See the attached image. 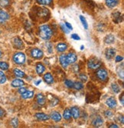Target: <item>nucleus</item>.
I'll return each mask as SVG.
<instances>
[{
	"mask_svg": "<svg viewBox=\"0 0 124 128\" xmlns=\"http://www.w3.org/2000/svg\"><path fill=\"white\" fill-rule=\"evenodd\" d=\"M25 84L24 81L21 79H15L12 81V86L14 88H20Z\"/></svg>",
	"mask_w": 124,
	"mask_h": 128,
	"instance_id": "obj_11",
	"label": "nucleus"
},
{
	"mask_svg": "<svg viewBox=\"0 0 124 128\" xmlns=\"http://www.w3.org/2000/svg\"><path fill=\"white\" fill-rule=\"evenodd\" d=\"M53 0H37V2L40 5H50L52 3Z\"/></svg>",
	"mask_w": 124,
	"mask_h": 128,
	"instance_id": "obj_27",
	"label": "nucleus"
},
{
	"mask_svg": "<svg viewBox=\"0 0 124 128\" xmlns=\"http://www.w3.org/2000/svg\"><path fill=\"white\" fill-rule=\"evenodd\" d=\"M111 88H112V89H113V90H114L115 93H119L120 91V87L116 84V83H113L112 84H111Z\"/></svg>",
	"mask_w": 124,
	"mask_h": 128,
	"instance_id": "obj_31",
	"label": "nucleus"
},
{
	"mask_svg": "<svg viewBox=\"0 0 124 128\" xmlns=\"http://www.w3.org/2000/svg\"><path fill=\"white\" fill-rule=\"evenodd\" d=\"M13 72H14V74H15V76L18 77V78H23L25 75L23 72L21 71V70H19V69H18V68H15Z\"/></svg>",
	"mask_w": 124,
	"mask_h": 128,
	"instance_id": "obj_25",
	"label": "nucleus"
},
{
	"mask_svg": "<svg viewBox=\"0 0 124 128\" xmlns=\"http://www.w3.org/2000/svg\"><path fill=\"white\" fill-rule=\"evenodd\" d=\"M25 55L22 52H17L13 56V61L17 64H22L25 62Z\"/></svg>",
	"mask_w": 124,
	"mask_h": 128,
	"instance_id": "obj_2",
	"label": "nucleus"
},
{
	"mask_svg": "<svg viewBox=\"0 0 124 128\" xmlns=\"http://www.w3.org/2000/svg\"><path fill=\"white\" fill-rule=\"evenodd\" d=\"M64 84L67 88H72L73 86H74V82H73V81H71V80H66L64 81Z\"/></svg>",
	"mask_w": 124,
	"mask_h": 128,
	"instance_id": "obj_33",
	"label": "nucleus"
},
{
	"mask_svg": "<svg viewBox=\"0 0 124 128\" xmlns=\"http://www.w3.org/2000/svg\"><path fill=\"white\" fill-rule=\"evenodd\" d=\"M79 77H80V79L83 81V82H86V81L87 80V76L84 74H80V76H79Z\"/></svg>",
	"mask_w": 124,
	"mask_h": 128,
	"instance_id": "obj_36",
	"label": "nucleus"
},
{
	"mask_svg": "<svg viewBox=\"0 0 124 128\" xmlns=\"http://www.w3.org/2000/svg\"><path fill=\"white\" fill-rule=\"evenodd\" d=\"M97 76L100 80H106L108 78V74L107 72L105 69H99L97 72Z\"/></svg>",
	"mask_w": 124,
	"mask_h": 128,
	"instance_id": "obj_4",
	"label": "nucleus"
},
{
	"mask_svg": "<svg viewBox=\"0 0 124 128\" xmlns=\"http://www.w3.org/2000/svg\"><path fill=\"white\" fill-rule=\"evenodd\" d=\"M71 116H73V118L74 119H77L80 117V110L77 107H73L71 109Z\"/></svg>",
	"mask_w": 124,
	"mask_h": 128,
	"instance_id": "obj_12",
	"label": "nucleus"
},
{
	"mask_svg": "<svg viewBox=\"0 0 124 128\" xmlns=\"http://www.w3.org/2000/svg\"><path fill=\"white\" fill-rule=\"evenodd\" d=\"M109 127H110V128H114H114H118L119 126H118V125H117V124H111Z\"/></svg>",
	"mask_w": 124,
	"mask_h": 128,
	"instance_id": "obj_43",
	"label": "nucleus"
},
{
	"mask_svg": "<svg viewBox=\"0 0 124 128\" xmlns=\"http://www.w3.org/2000/svg\"><path fill=\"white\" fill-rule=\"evenodd\" d=\"M8 64L6 63V62H0V68L3 71H6V70L8 69Z\"/></svg>",
	"mask_w": 124,
	"mask_h": 128,
	"instance_id": "obj_30",
	"label": "nucleus"
},
{
	"mask_svg": "<svg viewBox=\"0 0 124 128\" xmlns=\"http://www.w3.org/2000/svg\"><path fill=\"white\" fill-rule=\"evenodd\" d=\"M123 102H124V100H123V95L121 97V104L123 105Z\"/></svg>",
	"mask_w": 124,
	"mask_h": 128,
	"instance_id": "obj_46",
	"label": "nucleus"
},
{
	"mask_svg": "<svg viewBox=\"0 0 124 128\" xmlns=\"http://www.w3.org/2000/svg\"><path fill=\"white\" fill-rule=\"evenodd\" d=\"M73 88H74L75 90H81V89L84 88V84H83L81 82H75V83H74Z\"/></svg>",
	"mask_w": 124,
	"mask_h": 128,
	"instance_id": "obj_26",
	"label": "nucleus"
},
{
	"mask_svg": "<svg viewBox=\"0 0 124 128\" xmlns=\"http://www.w3.org/2000/svg\"><path fill=\"white\" fill-rule=\"evenodd\" d=\"M35 118L39 120H48L50 118L48 115L44 113H37L35 114Z\"/></svg>",
	"mask_w": 124,
	"mask_h": 128,
	"instance_id": "obj_13",
	"label": "nucleus"
},
{
	"mask_svg": "<svg viewBox=\"0 0 124 128\" xmlns=\"http://www.w3.org/2000/svg\"><path fill=\"white\" fill-rule=\"evenodd\" d=\"M39 36L44 40H49L52 36V30L48 25H43L39 27Z\"/></svg>",
	"mask_w": 124,
	"mask_h": 128,
	"instance_id": "obj_1",
	"label": "nucleus"
},
{
	"mask_svg": "<svg viewBox=\"0 0 124 128\" xmlns=\"http://www.w3.org/2000/svg\"><path fill=\"white\" fill-rule=\"evenodd\" d=\"M63 117L65 120H70L71 118V110L70 109H66L64 111L63 114Z\"/></svg>",
	"mask_w": 124,
	"mask_h": 128,
	"instance_id": "obj_24",
	"label": "nucleus"
},
{
	"mask_svg": "<svg viewBox=\"0 0 124 128\" xmlns=\"http://www.w3.org/2000/svg\"><path fill=\"white\" fill-rule=\"evenodd\" d=\"M123 58L122 57V56H117L116 57V62H120L121 61H123Z\"/></svg>",
	"mask_w": 124,
	"mask_h": 128,
	"instance_id": "obj_42",
	"label": "nucleus"
},
{
	"mask_svg": "<svg viewBox=\"0 0 124 128\" xmlns=\"http://www.w3.org/2000/svg\"><path fill=\"white\" fill-rule=\"evenodd\" d=\"M117 74H118L119 77L121 79H123V67L121 68V71L120 70V68H118V69H117Z\"/></svg>",
	"mask_w": 124,
	"mask_h": 128,
	"instance_id": "obj_34",
	"label": "nucleus"
},
{
	"mask_svg": "<svg viewBox=\"0 0 124 128\" xmlns=\"http://www.w3.org/2000/svg\"><path fill=\"white\" fill-rule=\"evenodd\" d=\"M26 90H26L25 88H21V87H20V88H19V90H18V92L21 94H23L24 92H25Z\"/></svg>",
	"mask_w": 124,
	"mask_h": 128,
	"instance_id": "obj_40",
	"label": "nucleus"
},
{
	"mask_svg": "<svg viewBox=\"0 0 124 128\" xmlns=\"http://www.w3.org/2000/svg\"><path fill=\"white\" fill-rule=\"evenodd\" d=\"M104 124V120L100 117H97L94 121H93V125L96 127H100L101 125Z\"/></svg>",
	"mask_w": 124,
	"mask_h": 128,
	"instance_id": "obj_23",
	"label": "nucleus"
},
{
	"mask_svg": "<svg viewBox=\"0 0 124 128\" xmlns=\"http://www.w3.org/2000/svg\"><path fill=\"white\" fill-rule=\"evenodd\" d=\"M10 0H0V6L6 7L9 5Z\"/></svg>",
	"mask_w": 124,
	"mask_h": 128,
	"instance_id": "obj_32",
	"label": "nucleus"
},
{
	"mask_svg": "<svg viewBox=\"0 0 124 128\" xmlns=\"http://www.w3.org/2000/svg\"><path fill=\"white\" fill-rule=\"evenodd\" d=\"M18 119H17V118H14V119L12 120V125L13 126V127H17V126H18Z\"/></svg>",
	"mask_w": 124,
	"mask_h": 128,
	"instance_id": "obj_37",
	"label": "nucleus"
},
{
	"mask_svg": "<svg viewBox=\"0 0 124 128\" xmlns=\"http://www.w3.org/2000/svg\"><path fill=\"white\" fill-rule=\"evenodd\" d=\"M45 71V68L44 67L43 64H41V63L37 64L36 65V72L38 75H41L44 73V72Z\"/></svg>",
	"mask_w": 124,
	"mask_h": 128,
	"instance_id": "obj_20",
	"label": "nucleus"
},
{
	"mask_svg": "<svg viewBox=\"0 0 124 128\" xmlns=\"http://www.w3.org/2000/svg\"><path fill=\"white\" fill-rule=\"evenodd\" d=\"M106 5L110 8H114L117 6L119 3V0H105Z\"/></svg>",
	"mask_w": 124,
	"mask_h": 128,
	"instance_id": "obj_18",
	"label": "nucleus"
},
{
	"mask_svg": "<svg viewBox=\"0 0 124 128\" xmlns=\"http://www.w3.org/2000/svg\"><path fill=\"white\" fill-rule=\"evenodd\" d=\"M5 81H6V77L5 75V74L0 71V84H4L5 83Z\"/></svg>",
	"mask_w": 124,
	"mask_h": 128,
	"instance_id": "obj_29",
	"label": "nucleus"
},
{
	"mask_svg": "<svg viewBox=\"0 0 124 128\" xmlns=\"http://www.w3.org/2000/svg\"><path fill=\"white\" fill-rule=\"evenodd\" d=\"M51 118L55 122H59L61 120V115L57 111H54L51 114Z\"/></svg>",
	"mask_w": 124,
	"mask_h": 128,
	"instance_id": "obj_10",
	"label": "nucleus"
},
{
	"mask_svg": "<svg viewBox=\"0 0 124 128\" xmlns=\"http://www.w3.org/2000/svg\"><path fill=\"white\" fill-rule=\"evenodd\" d=\"M107 104L110 108H114L117 107V100L114 98H110L107 100Z\"/></svg>",
	"mask_w": 124,
	"mask_h": 128,
	"instance_id": "obj_9",
	"label": "nucleus"
},
{
	"mask_svg": "<svg viewBox=\"0 0 124 128\" xmlns=\"http://www.w3.org/2000/svg\"><path fill=\"white\" fill-rule=\"evenodd\" d=\"M84 45H81V50H84Z\"/></svg>",
	"mask_w": 124,
	"mask_h": 128,
	"instance_id": "obj_47",
	"label": "nucleus"
},
{
	"mask_svg": "<svg viewBox=\"0 0 124 128\" xmlns=\"http://www.w3.org/2000/svg\"><path fill=\"white\" fill-rule=\"evenodd\" d=\"M71 38H72L73 39H74V40H77H77H81V38L79 37L77 34H71Z\"/></svg>",
	"mask_w": 124,
	"mask_h": 128,
	"instance_id": "obj_38",
	"label": "nucleus"
},
{
	"mask_svg": "<svg viewBox=\"0 0 124 128\" xmlns=\"http://www.w3.org/2000/svg\"><path fill=\"white\" fill-rule=\"evenodd\" d=\"M4 114V111H3V110L0 108V117H2V116Z\"/></svg>",
	"mask_w": 124,
	"mask_h": 128,
	"instance_id": "obj_44",
	"label": "nucleus"
},
{
	"mask_svg": "<svg viewBox=\"0 0 124 128\" xmlns=\"http://www.w3.org/2000/svg\"><path fill=\"white\" fill-rule=\"evenodd\" d=\"M1 57H2V52L0 51V58H1Z\"/></svg>",
	"mask_w": 124,
	"mask_h": 128,
	"instance_id": "obj_48",
	"label": "nucleus"
},
{
	"mask_svg": "<svg viewBox=\"0 0 124 128\" xmlns=\"http://www.w3.org/2000/svg\"><path fill=\"white\" fill-rule=\"evenodd\" d=\"M61 29L63 30V32H64V33H66V34H68V33H69L70 30L65 26V25H64V24H61Z\"/></svg>",
	"mask_w": 124,
	"mask_h": 128,
	"instance_id": "obj_35",
	"label": "nucleus"
},
{
	"mask_svg": "<svg viewBox=\"0 0 124 128\" xmlns=\"http://www.w3.org/2000/svg\"><path fill=\"white\" fill-rule=\"evenodd\" d=\"M13 44L17 48H23V42L18 38H15L13 39Z\"/></svg>",
	"mask_w": 124,
	"mask_h": 128,
	"instance_id": "obj_16",
	"label": "nucleus"
},
{
	"mask_svg": "<svg viewBox=\"0 0 124 128\" xmlns=\"http://www.w3.org/2000/svg\"><path fill=\"white\" fill-rule=\"evenodd\" d=\"M66 57H67V62H68L69 64H74L77 60V57L76 54H74L73 52L68 53V54L66 55Z\"/></svg>",
	"mask_w": 124,
	"mask_h": 128,
	"instance_id": "obj_6",
	"label": "nucleus"
},
{
	"mask_svg": "<svg viewBox=\"0 0 124 128\" xmlns=\"http://www.w3.org/2000/svg\"><path fill=\"white\" fill-rule=\"evenodd\" d=\"M34 96V92L31 90H26L23 94H21V98L23 99H29Z\"/></svg>",
	"mask_w": 124,
	"mask_h": 128,
	"instance_id": "obj_21",
	"label": "nucleus"
},
{
	"mask_svg": "<svg viewBox=\"0 0 124 128\" xmlns=\"http://www.w3.org/2000/svg\"><path fill=\"white\" fill-rule=\"evenodd\" d=\"M44 80L45 81L47 84H52L54 82V78H53V76L51 75V74L50 73H47L44 75Z\"/></svg>",
	"mask_w": 124,
	"mask_h": 128,
	"instance_id": "obj_17",
	"label": "nucleus"
},
{
	"mask_svg": "<svg viewBox=\"0 0 124 128\" xmlns=\"http://www.w3.org/2000/svg\"><path fill=\"white\" fill-rule=\"evenodd\" d=\"M59 60H60V63H61V66H62L63 68H66L67 66H68L69 63H68V62H67V57H66L65 54L61 55Z\"/></svg>",
	"mask_w": 124,
	"mask_h": 128,
	"instance_id": "obj_14",
	"label": "nucleus"
},
{
	"mask_svg": "<svg viewBox=\"0 0 124 128\" xmlns=\"http://www.w3.org/2000/svg\"><path fill=\"white\" fill-rule=\"evenodd\" d=\"M64 25H65V26H66L67 28H68L69 30H72V29H73V27H72V26L70 24L69 22H66L64 23Z\"/></svg>",
	"mask_w": 124,
	"mask_h": 128,
	"instance_id": "obj_39",
	"label": "nucleus"
},
{
	"mask_svg": "<svg viewBox=\"0 0 124 128\" xmlns=\"http://www.w3.org/2000/svg\"><path fill=\"white\" fill-rule=\"evenodd\" d=\"M80 19H81V21L82 22V25H83L84 28L87 30L88 28V24H87V22L86 18L83 16H80Z\"/></svg>",
	"mask_w": 124,
	"mask_h": 128,
	"instance_id": "obj_28",
	"label": "nucleus"
},
{
	"mask_svg": "<svg viewBox=\"0 0 124 128\" xmlns=\"http://www.w3.org/2000/svg\"><path fill=\"white\" fill-rule=\"evenodd\" d=\"M36 100H37V102H38V104H39V105H44V104H45V102H46V98L42 94H37Z\"/></svg>",
	"mask_w": 124,
	"mask_h": 128,
	"instance_id": "obj_15",
	"label": "nucleus"
},
{
	"mask_svg": "<svg viewBox=\"0 0 124 128\" xmlns=\"http://www.w3.org/2000/svg\"><path fill=\"white\" fill-rule=\"evenodd\" d=\"M104 42L106 44H113L114 42H115V37L114 36V34H108V36H107L104 38Z\"/></svg>",
	"mask_w": 124,
	"mask_h": 128,
	"instance_id": "obj_19",
	"label": "nucleus"
},
{
	"mask_svg": "<svg viewBox=\"0 0 124 128\" xmlns=\"http://www.w3.org/2000/svg\"><path fill=\"white\" fill-rule=\"evenodd\" d=\"M9 15L6 12L3 10H0V23H4L7 20L9 19Z\"/></svg>",
	"mask_w": 124,
	"mask_h": 128,
	"instance_id": "obj_8",
	"label": "nucleus"
},
{
	"mask_svg": "<svg viewBox=\"0 0 124 128\" xmlns=\"http://www.w3.org/2000/svg\"><path fill=\"white\" fill-rule=\"evenodd\" d=\"M56 48H57V51L59 52H64L67 50V45L64 43H59L57 47H56Z\"/></svg>",
	"mask_w": 124,
	"mask_h": 128,
	"instance_id": "obj_22",
	"label": "nucleus"
},
{
	"mask_svg": "<svg viewBox=\"0 0 124 128\" xmlns=\"http://www.w3.org/2000/svg\"><path fill=\"white\" fill-rule=\"evenodd\" d=\"M116 54V50L114 48H109L106 51L105 53V56L107 58V59L108 60H111L112 58H114V57Z\"/></svg>",
	"mask_w": 124,
	"mask_h": 128,
	"instance_id": "obj_7",
	"label": "nucleus"
},
{
	"mask_svg": "<svg viewBox=\"0 0 124 128\" xmlns=\"http://www.w3.org/2000/svg\"><path fill=\"white\" fill-rule=\"evenodd\" d=\"M88 67L91 69H97L101 65V62L97 58H91L90 59L87 64Z\"/></svg>",
	"mask_w": 124,
	"mask_h": 128,
	"instance_id": "obj_3",
	"label": "nucleus"
},
{
	"mask_svg": "<svg viewBox=\"0 0 124 128\" xmlns=\"http://www.w3.org/2000/svg\"><path fill=\"white\" fill-rule=\"evenodd\" d=\"M41 80H37V81H36V82H35V84L36 85H38V84H41Z\"/></svg>",
	"mask_w": 124,
	"mask_h": 128,
	"instance_id": "obj_45",
	"label": "nucleus"
},
{
	"mask_svg": "<svg viewBox=\"0 0 124 128\" xmlns=\"http://www.w3.org/2000/svg\"><path fill=\"white\" fill-rule=\"evenodd\" d=\"M105 115L108 118H110L111 116H113V113L110 110H107V111H105Z\"/></svg>",
	"mask_w": 124,
	"mask_h": 128,
	"instance_id": "obj_41",
	"label": "nucleus"
},
{
	"mask_svg": "<svg viewBox=\"0 0 124 128\" xmlns=\"http://www.w3.org/2000/svg\"><path fill=\"white\" fill-rule=\"evenodd\" d=\"M31 55L34 58L40 59L43 57V52L38 48H33L31 52Z\"/></svg>",
	"mask_w": 124,
	"mask_h": 128,
	"instance_id": "obj_5",
	"label": "nucleus"
}]
</instances>
